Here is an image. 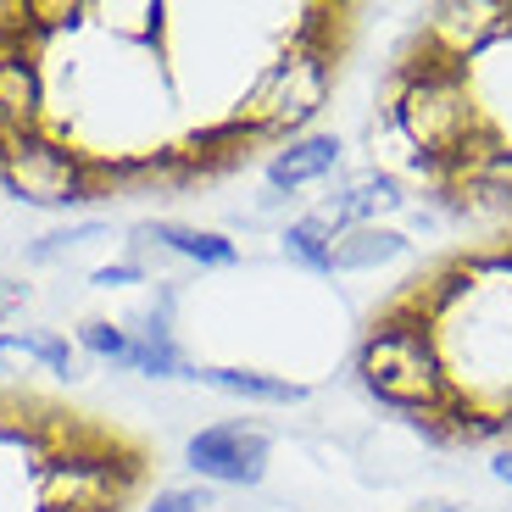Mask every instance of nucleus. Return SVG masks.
Instances as JSON below:
<instances>
[{"label":"nucleus","mask_w":512,"mask_h":512,"mask_svg":"<svg viewBox=\"0 0 512 512\" xmlns=\"http://www.w3.org/2000/svg\"><path fill=\"white\" fill-rule=\"evenodd\" d=\"M384 173L451 218L512 223V6H435L373 95Z\"/></svg>","instance_id":"f257e3e1"},{"label":"nucleus","mask_w":512,"mask_h":512,"mask_svg":"<svg viewBox=\"0 0 512 512\" xmlns=\"http://www.w3.org/2000/svg\"><path fill=\"white\" fill-rule=\"evenodd\" d=\"M357 373L435 446L512 440V223L418 268L373 307Z\"/></svg>","instance_id":"f03ea898"},{"label":"nucleus","mask_w":512,"mask_h":512,"mask_svg":"<svg viewBox=\"0 0 512 512\" xmlns=\"http://www.w3.org/2000/svg\"><path fill=\"white\" fill-rule=\"evenodd\" d=\"M184 462H190V474H201L206 485H262L268 479V462H273V435L268 429H256L245 418H229V423H206L184 440Z\"/></svg>","instance_id":"7ed1b4c3"},{"label":"nucleus","mask_w":512,"mask_h":512,"mask_svg":"<svg viewBox=\"0 0 512 512\" xmlns=\"http://www.w3.org/2000/svg\"><path fill=\"white\" fill-rule=\"evenodd\" d=\"M134 240L140 245H156L167 256H184L195 268H234L240 262V245L218 229H195V223H179V218H151V223H134Z\"/></svg>","instance_id":"20e7f679"},{"label":"nucleus","mask_w":512,"mask_h":512,"mask_svg":"<svg viewBox=\"0 0 512 512\" xmlns=\"http://www.w3.org/2000/svg\"><path fill=\"white\" fill-rule=\"evenodd\" d=\"M340 151L346 145L334 140V134H295L290 145H279V151L268 156V184H273V195H284V190H312V184H323L340 167Z\"/></svg>","instance_id":"39448f33"},{"label":"nucleus","mask_w":512,"mask_h":512,"mask_svg":"<svg viewBox=\"0 0 512 512\" xmlns=\"http://www.w3.org/2000/svg\"><path fill=\"white\" fill-rule=\"evenodd\" d=\"M401 206H407L401 179H390V173H368V179L346 184L340 195H329V201L318 206V218L329 223L334 234H346V229H362V223H379V212H401Z\"/></svg>","instance_id":"423d86ee"},{"label":"nucleus","mask_w":512,"mask_h":512,"mask_svg":"<svg viewBox=\"0 0 512 512\" xmlns=\"http://www.w3.org/2000/svg\"><path fill=\"white\" fill-rule=\"evenodd\" d=\"M195 379L212 384V390H223V396L268 401V407H301V401H307V384L279 379V373H256V368H201Z\"/></svg>","instance_id":"0eeeda50"},{"label":"nucleus","mask_w":512,"mask_h":512,"mask_svg":"<svg viewBox=\"0 0 512 512\" xmlns=\"http://www.w3.org/2000/svg\"><path fill=\"white\" fill-rule=\"evenodd\" d=\"M407 234L401 229H379V223H362V229L334 234V273H368L379 262H396L407 256Z\"/></svg>","instance_id":"6e6552de"},{"label":"nucleus","mask_w":512,"mask_h":512,"mask_svg":"<svg viewBox=\"0 0 512 512\" xmlns=\"http://www.w3.org/2000/svg\"><path fill=\"white\" fill-rule=\"evenodd\" d=\"M0 357H34L56 379H78V351L56 329H0Z\"/></svg>","instance_id":"1a4fd4ad"},{"label":"nucleus","mask_w":512,"mask_h":512,"mask_svg":"<svg viewBox=\"0 0 512 512\" xmlns=\"http://www.w3.org/2000/svg\"><path fill=\"white\" fill-rule=\"evenodd\" d=\"M284 256L301 262L307 273H334V229L318 218V212L295 218L290 229H284Z\"/></svg>","instance_id":"9d476101"},{"label":"nucleus","mask_w":512,"mask_h":512,"mask_svg":"<svg viewBox=\"0 0 512 512\" xmlns=\"http://www.w3.org/2000/svg\"><path fill=\"white\" fill-rule=\"evenodd\" d=\"M78 346L90 351V357H101V362H117V368H128L134 334H128L123 323H112V318H84V323H78Z\"/></svg>","instance_id":"9b49d317"},{"label":"nucleus","mask_w":512,"mask_h":512,"mask_svg":"<svg viewBox=\"0 0 512 512\" xmlns=\"http://www.w3.org/2000/svg\"><path fill=\"white\" fill-rule=\"evenodd\" d=\"M206 507H218V490L212 485H162L145 501V512H206Z\"/></svg>","instance_id":"f8f14e48"},{"label":"nucleus","mask_w":512,"mask_h":512,"mask_svg":"<svg viewBox=\"0 0 512 512\" xmlns=\"http://www.w3.org/2000/svg\"><path fill=\"white\" fill-rule=\"evenodd\" d=\"M101 223H73V229H56V234H45L39 245H28V262H51V256H62V251H73V245H90V240H101Z\"/></svg>","instance_id":"ddd939ff"},{"label":"nucleus","mask_w":512,"mask_h":512,"mask_svg":"<svg viewBox=\"0 0 512 512\" xmlns=\"http://www.w3.org/2000/svg\"><path fill=\"white\" fill-rule=\"evenodd\" d=\"M101 290H117V284H145V268L134 262V256H123V262H112V268H95L90 273Z\"/></svg>","instance_id":"4468645a"},{"label":"nucleus","mask_w":512,"mask_h":512,"mask_svg":"<svg viewBox=\"0 0 512 512\" xmlns=\"http://www.w3.org/2000/svg\"><path fill=\"white\" fill-rule=\"evenodd\" d=\"M23 301H28V284L23 279H0V329L23 312Z\"/></svg>","instance_id":"2eb2a0df"},{"label":"nucleus","mask_w":512,"mask_h":512,"mask_svg":"<svg viewBox=\"0 0 512 512\" xmlns=\"http://www.w3.org/2000/svg\"><path fill=\"white\" fill-rule=\"evenodd\" d=\"M490 474H496L501 485H512V446H501L496 457H490Z\"/></svg>","instance_id":"dca6fc26"},{"label":"nucleus","mask_w":512,"mask_h":512,"mask_svg":"<svg viewBox=\"0 0 512 512\" xmlns=\"http://www.w3.org/2000/svg\"><path fill=\"white\" fill-rule=\"evenodd\" d=\"M412 512H462V507H451V501H429V507H412Z\"/></svg>","instance_id":"f3484780"}]
</instances>
